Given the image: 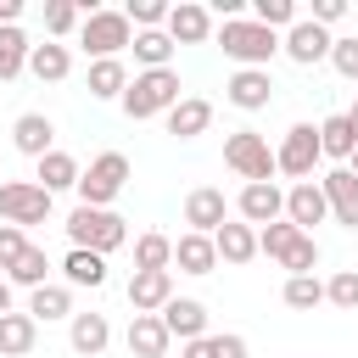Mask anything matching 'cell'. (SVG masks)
<instances>
[{
	"label": "cell",
	"instance_id": "1",
	"mask_svg": "<svg viewBox=\"0 0 358 358\" xmlns=\"http://www.w3.org/2000/svg\"><path fill=\"white\" fill-rule=\"evenodd\" d=\"M179 101H185L179 73H173V67H151V73H134V78H129V90H123L117 106H123L134 123H145V117H168Z\"/></svg>",
	"mask_w": 358,
	"mask_h": 358
},
{
	"label": "cell",
	"instance_id": "2",
	"mask_svg": "<svg viewBox=\"0 0 358 358\" xmlns=\"http://www.w3.org/2000/svg\"><path fill=\"white\" fill-rule=\"evenodd\" d=\"M67 241H73L78 252L112 257L117 246H129V218H117L112 207H73V213H67Z\"/></svg>",
	"mask_w": 358,
	"mask_h": 358
},
{
	"label": "cell",
	"instance_id": "3",
	"mask_svg": "<svg viewBox=\"0 0 358 358\" xmlns=\"http://www.w3.org/2000/svg\"><path fill=\"white\" fill-rule=\"evenodd\" d=\"M218 50H224L235 67H268L274 50H280V34H268V28L252 22V17H235V22L218 28Z\"/></svg>",
	"mask_w": 358,
	"mask_h": 358
},
{
	"label": "cell",
	"instance_id": "4",
	"mask_svg": "<svg viewBox=\"0 0 358 358\" xmlns=\"http://www.w3.org/2000/svg\"><path fill=\"white\" fill-rule=\"evenodd\" d=\"M123 185H129V157L123 151H101L84 173H78V207H112L117 196H123Z\"/></svg>",
	"mask_w": 358,
	"mask_h": 358
},
{
	"label": "cell",
	"instance_id": "5",
	"mask_svg": "<svg viewBox=\"0 0 358 358\" xmlns=\"http://www.w3.org/2000/svg\"><path fill=\"white\" fill-rule=\"evenodd\" d=\"M129 39H134V28H129V17H123V11H106V6H95V11L78 22V45H84L95 62H106V56H123V50H129Z\"/></svg>",
	"mask_w": 358,
	"mask_h": 358
},
{
	"label": "cell",
	"instance_id": "6",
	"mask_svg": "<svg viewBox=\"0 0 358 358\" xmlns=\"http://www.w3.org/2000/svg\"><path fill=\"white\" fill-rule=\"evenodd\" d=\"M313 168H319V123H291L285 140L274 145V173L302 185V179H313Z\"/></svg>",
	"mask_w": 358,
	"mask_h": 358
},
{
	"label": "cell",
	"instance_id": "7",
	"mask_svg": "<svg viewBox=\"0 0 358 358\" xmlns=\"http://www.w3.org/2000/svg\"><path fill=\"white\" fill-rule=\"evenodd\" d=\"M224 162L246 179V185H268L274 179V145L257 134V129H235L224 140Z\"/></svg>",
	"mask_w": 358,
	"mask_h": 358
},
{
	"label": "cell",
	"instance_id": "8",
	"mask_svg": "<svg viewBox=\"0 0 358 358\" xmlns=\"http://www.w3.org/2000/svg\"><path fill=\"white\" fill-rule=\"evenodd\" d=\"M50 201H56V196H45L34 179H6V185H0V224H17V229L45 224V218H50Z\"/></svg>",
	"mask_w": 358,
	"mask_h": 358
},
{
	"label": "cell",
	"instance_id": "9",
	"mask_svg": "<svg viewBox=\"0 0 358 358\" xmlns=\"http://www.w3.org/2000/svg\"><path fill=\"white\" fill-rule=\"evenodd\" d=\"M330 28H319V22H308V17H296L291 28H285V39H280V50L296 62V67H313V62H330Z\"/></svg>",
	"mask_w": 358,
	"mask_h": 358
},
{
	"label": "cell",
	"instance_id": "10",
	"mask_svg": "<svg viewBox=\"0 0 358 358\" xmlns=\"http://www.w3.org/2000/svg\"><path fill=\"white\" fill-rule=\"evenodd\" d=\"M235 213H241V224H252V229L280 224V218H285V190H280L274 179H268V185H241Z\"/></svg>",
	"mask_w": 358,
	"mask_h": 358
},
{
	"label": "cell",
	"instance_id": "11",
	"mask_svg": "<svg viewBox=\"0 0 358 358\" xmlns=\"http://www.w3.org/2000/svg\"><path fill=\"white\" fill-rule=\"evenodd\" d=\"M162 34H168L173 45H207V39H213V11H207L201 0H179V6H168Z\"/></svg>",
	"mask_w": 358,
	"mask_h": 358
},
{
	"label": "cell",
	"instance_id": "12",
	"mask_svg": "<svg viewBox=\"0 0 358 358\" xmlns=\"http://www.w3.org/2000/svg\"><path fill=\"white\" fill-rule=\"evenodd\" d=\"M224 101L241 106V112H263V106L274 101V78H268V67H235L229 84H224Z\"/></svg>",
	"mask_w": 358,
	"mask_h": 358
},
{
	"label": "cell",
	"instance_id": "13",
	"mask_svg": "<svg viewBox=\"0 0 358 358\" xmlns=\"http://www.w3.org/2000/svg\"><path fill=\"white\" fill-rule=\"evenodd\" d=\"M173 302V268H134L129 274V308L134 313H162Z\"/></svg>",
	"mask_w": 358,
	"mask_h": 358
},
{
	"label": "cell",
	"instance_id": "14",
	"mask_svg": "<svg viewBox=\"0 0 358 358\" xmlns=\"http://www.w3.org/2000/svg\"><path fill=\"white\" fill-rule=\"evenodd\" d=\"M319 190H324L330 218H336L341 229H358V179H352L347 168H330V173H319Z\"/></svg>",
	"mask_w": 358,
	"mask_h": 358
},
{
	"label": "cell",
	"instance_id": "15",
	"mask_svg": "<svg viewBox=\"0 0 358 358\" xmlns=\"http://www.w3.org/2000/svg\"><path fill=\"white\" fill-rule=\"evenodd\" d=\"M324 218H330V207H324L319 179H302V185L285 190V224H296L302 235H313V224H324Z\"/></svg>",
	"mask_w": 358,
	"mask_h": 358
},
{
	"label": "cell",
	"instance_id": "16",
	"mask_svg": "<svg viewBox=\"0 0 358 358\" xmlns=\"http://www.w3.org/2000/svg\"><path fill=\"white\" fill-rule=\"evenodd\" d=\"M224 218H229V201H224L218 185H196V190L185 196V224H190V235H213Z\"/></svg>",
	"mask_w": 358,
	"mask_h": 358
},
{
	"label": "cell",
	"instance_id": "17",
	"mask_svg": "<svg viewBox=\"0 0 358 358\" xmlns=\"http://www.w3.org/2000/svg\"><path fill=\"white\" fill-rule=\"evenodd\" d=\"M157 319H162V330H168V336H173L179 347H185V341H201V336H207V302H196V296H173V302H168V308H162Z\"/></svg>",
	"mask_w": 358,
	"mask_h": 358
},
{
	"label": "cell",
	"instance_id": "18",
	"mask_svg": "<svg viewBox=\"0 0 358 358\" xmlns=\"http://www.w3.org/2000/svg\"><path fill=\"white\" fill-rule=\"evenodd\" d=\"M213 252H218V263L241 268V263H252V257H257V229H252V224H241V218H224V224L213 229Z\"/></svg>",
	"mask_w": 358,
	"mask_h": 358
},
{
	"label": "cell",
	"instance_id": "19",
	"mask_svg": "<svg viewBox=\"0 0 358 358\" xmlns=\"http://www.w3.org/2000/svg\"><path fill=\"white\" fill-rule=\"evenodd\" d=\"M11 145L22 151V157H45V151H56V123L45 117V112H22L17 123H11Z\"/></svg>",
	"mask_w": 358,
	"mask_h": 358
},
{
	"label": "cell",
	"instance_id": "20",
	"mask_svg": "<svg viewBox=\"0 0 358 358\" xmlns=\"http://www.w3.org/2000/svg\"><path fill=\"white\" fill-rule=\"evenodd\" d=\"M123 341H129V352H134V358H168V347H173V336L162 330V319H157V313H134Z\"/></svg>",
	"mask_w": 358,
	"mask_h": 358
},
{
	"label": "cell",
	"instance_id": "21",
	"mask_svg": "<svg viewBox=\"0 0 358 358\" xmlns=\"http://www.w3.org/2000/svg\"><path fill=\"white\" fill-rule=\"evenodd\" d=\"M67 341H73V352L101 358V352H106V341H112L106 313H73V319H67Z\"/></svg>",
	"mask_w": 358,
	"mask_h": 358
},
{
	"label": "cell",
	"instance_id": "22",
	"mask_svg": "<svg viewBox=\"0 0 358 358\" xmlns=\"http://www.w3.org/2000/svg\"><path fill=\"white\" fill-rule=\"evenodd\" d=\"M207 123H213V101H207V95H185V101L168 112V134H173V140H196V134H207Z\"/></svg>",
	"mask_w": 358,
	"mask_h": 358
},
{
	"label": "cell",
	"instance_id": "23",
	"mask_svg": "<svg viewBox=\"0 0 358 358\" xmlns=\"http://www.w3.org/2000/svg\"><path fill=\"white\" fill-rule=\"evenodd\" d=\"M78 173H84V168H78L67 151H45V157L34 162V185H39L45 196H56V190H73V185H78Z\"/></svg>",
	"mask_w": 358,
	"mask_h": 358
},
{
	"label": "cell",
	"instance_id": "24",
	"mask_svg": "<svg viewBox=\"0 0 358 358\" xmlns=\"http://www.w3.org/2000/svg\"><path fill=\"white\" fill-rule=\"evenodd\" d=\"M62 285H78V291H101L106 285V257L101 252H67L62 257Z\"/></svg>",
	"mask_w": 358,
	"mask_h": 358
},
{
	"label": "cell",
	"instance_id": "25",
	"mask_svg": "<svg viewBox=\"0 0 358 358\" xmlns=\"http://www.w3.org/2000/svg\"><path fill=\"white\" fill-rule=\"evenodd\" d=\"M34 324H50V319H73V285H39V291H28V308H22Z\"/></svg>",
	"mask_w": 358,
	"mask_h": 358
},
{
	"label": "cell",
	"instance_id": "26",
	"mask_svg": "<svg viewBox=\"0 0 358 358\" xmlns=\"http://www.w3.org/2000/svg\"><path fill=\"white\" fill-rule=\"evenodd\" d=\"M28 73H34L39 84H62V78L73 73V50H67V45H56V39H45V45H34V50H28Z\"/></svg>",
	"mask_w": 358,
	"mask_h": 358
},
{
	"label": "cell",
	"instance_id": "27",
	"mask_svg": "<svg viewBox=\"0 0 358 358\" xmlns=\"http://www.w3.org/2000/svg\"><path fill=\"white\" fill-rule=\"evenodd\" d=\"M173 263H179V274H213L218 268V252H213V235H179L173 241Z\"/></svg>",
	"mask_w": 358,
	"mask_h": 358
},
{
	"label": "cell",
	"instance_id": "28",
	"mask_svg": "<svg viewBox=\"0 0 358 358\" xmlns=\"http://www.w3.org/2000/svg\"><path fill=\"white\" fill-rule=\"evenodd\" d=\"M34 347H39V324L11 308V313L0 319V358H28Z\"/></svg>",
	"mask_w": 358,
	"mask_h": 358
},
{
	"label": "cell",
	"instance_id": "29",
	"mask_svg": "<svg viewBox=\"0 0 358 358\" xmlns=\"http://www.w3.org/2000/svg\"><path fill=\"white\" fill-rule=\"evenodd\" d=\"M123 90H129V67H123V56L90 62V95H95V101H123Z\"/></svg>",
	"mask_w": 358,
	"mask_h": 358
},
{
	"label": "cell",
	"instance_id": "30",
	"mask_svg": "<svg viewBox=\"0 0 358 358\" xmlns=\"http://www.w3.org/2000/svg\"><path fill=\"white\" fill-rule=\"evenodd\" d=\"M358 151V134H352V123L341 117V112H330L324 123H319V157H336L341 168H347V157Z\"/></svg>",
	"mask_w": 358,
	"mask_h": 358
},
{
	"label": "cell",
	"instance_id": "31",
	"mask_svg": "<svg viewBox=\"0 0 358 358\" xmlns=\"http://www.w3.org/2000/svg\"><path fill=\"white\" fill-rule=\"evenodd\" d=\"M50 257H45V246H28L11 268H6V285H22V291H39V285H50Z\"/></svg>",
	"mask_w": 358,
	"mask_h": 358
},
{
	"label": "cell",
	"instance_id": "32",
	"mask_svg": "<svg viewBox=\"0 0 358 358\" xmlns=\"http://www.w3.org/2000/svg\"><path fill=\"white\" fill-rule=\"evenodd\" d=\"M129 50H134V62H140V73H151V67H168L179 45H173V39L162 34V28H145V34H134V39H129Z\"/></svg>",
	"mask_w": 358,
	"mask_h": 358
},
{
	"label": "cell",
	"instance_id": "33",
	"mask_svg": "<svg viewBox=\"0 0 358 358\" xmlns=\"http://www.w3.org/2000/svg\"><path fill=\"white\" fill-rule=\"evenodd\" d=\"M28 34L22 28H0V84H11L17 73H28Z\"/></svg>",
	"mask_w": 358,
	"mask_h": 358
},
{
	"label": "cell",
	"instance_id": "34",
	"mask_svg": "<svg viewBox=\"0 0 358 358\" xmlns=\"http://www.w3.org/2000/svg\"><path fill=\"white\" fill-rule=\"evenodd\" d=\"M134 268H173V241L162 229L134 235Z\"/></svg>",
	"mask_w": 358,
	"mask_h": 358
},
{
	"label": "cell",
	"instance_id": "35",
	"mask_svg": "<svg viewBox=\"0 0 358 358\" xmlns=\"http://www.w3.org/2000/svg\"><path fill=\"white\" fill-rule=\"evenodd\" d=\"M285 308H296V313H313L319 302H324V280L319 274H285Z\"/></svg>",
	"mask_w": 358,
	"mask_h": 358
},
{
	"label": "cell",
	"instance_id": "36",
	"mask_svg": "<svg viewBox=\"0 0 358 358\" xmlns=\"http://www.w3.org/2000/svg\"><path fill=\"white\" fill-rule=\"evenodd\" d=\"M324 302L341 308V313H358V268H336L324 280Z\"/></svg>",
	"mask_w": 358,
	"mask_h": 358
},
{
	"label": "cell",
	"instance_id": "37",
	"mask_svg": "<svg viewBox=\"0 0 358 358\" xmlns=\"http://www.w3.org/2000/svg\"><path fill=\"white\" fill-rule=\"evenodd\" d=\"M302 11H296V0H252V22H263L268 34L274 28H291Z\"/></svg>",
	"mask_w": 358,
	"mask_h": 358
},
{
	"label": "cell",
	"instance_id": "38",
	"mask_svg": "<svg viewBox=\"0 0 358 358\" xmlns=\"http://www.w3.org/2000/svg\"><path fill=\"white\" fill-rule=\"evenodd\" d=\"M78 22H84V11H78L73 0H45V34H50V39H67Z\"/></svg>",
	"mask_w": 358,
	"mask_h": 358
},
{
	"label": "cell",
	"instance_id": "39",
	"mask_svg": "<svg viewBox=\"0 0 358 358\" xmlns=\"http://www.w3.org/2000/svg\"><path fill=\"white\" fill-rule=\"evenodd\" d=\"M296 235H302V229H296V224H285V218H280V224H263V229H257V252L280 263V257L291 252V241H296Z\"/></svg>",
	"mask_w": 358,
	"mask_h": 358
},
{
	"label": "cell",
	"instance_id": "40",
	"mask_svg": "<svg viewBox=\"0 0 358 358\" xmlns=\"http://www.w3.org/2000/svg\"><path fill=\"white\" fill-rule=\"evenodd\" d=\"M123 17H129V28H134V34L162 28V22H168V0H129V6H123Z\"/></svg>",
	"mask_w": 358,
	"mask_h": 358
},
{
	"label": "cell",
	"instance_id": "41",
	"mask_svg": "<svg viewBox=\"0 0 358 358\" xmlns=\"http://www.w3.org/2000/svg\"><path fill=\"white\" fill-rule=\"evenodd\" d=\"M280 268H285V274H313V268H319V241H313V235H296L291 252L280 257Z\"/></svg>",
	"mask_w": 358,
	"mask_h": 358
},
{
	"label": "cell",
	"instance_id": "42",
	"mask_svg": "<svg viewBox=\"0 0 358 358\" xmlns=\"http://www.w3.org/2000/svg\"><path fill=\"white\" fill-rule=\"evenodd\" d=\"M330 67H336L347 84H358V34H347V39H330Z\"/></svg>",
	"mask_w": 358,
	"mask_h": 358
},
{
	"label": "cell",
	"instance_id": "43",
	"mask_svg": "<svg viewBox=\"0 0 358 358\" xmlns=\"http://www.w3.org/2000/svg\"><path fill=\"white\" fill-rule=\"evenodd\" d=\"M28 246H34V241H28L17 224H0V274H6V268H11V263L28 252Z\"/></svg>",
	"mask_w": 358,
	"mask_h": 358
},
{
	"label": "cell",
	"instance_id": "44",
	"mask_svg": "<svg viewBox=\"0 0 358 358\" xmlns=\"http://www.w3.org/2000/svg\"><path fill=\"white\" fill-rule=\"evenodd\" d=\"M341 17H347V0H313V17H308V22L330 28V22H341Z\"/></svg>",
	"mask_w": 358,
	"mask_h": 358
},
{
	"label": "cell",
	"instance_id": "45",
	"mask_svg": "<svg viewBox=\"0 0 358 358\" xmlns=\"http://www.w3.org/2000/svg\"><path fill=\"white\" fill-rule=\"evenodd\" d=\"M213 341H218V358H252L246 336H235V330H224V336H213Z\"/></svg>",
	"mask_w": 358,
	"mask_h": 358
},
{
	"label": "cell",
	"instance_id": "46",
	"mask_svg": "<svg viewBox=\"0 0 358 358\" xmlns=\"http://www.w3.org/2000/svg\"><path fill=\"white\" fill-rule=\"evenodd\" d=\"M179 358H218V341H213V336H201V341H185V347H179Z\"/></svg>",
	"mask_w": 358,
	"mask_h": 358
},
{
	"label": "cell",
	"instance_id": "47",
	"mask_svg": "<svg viewBox=\"0 0 358 358\" xmlns=\"http://www.w3.org/2000/svg\"><path fill=\"white\" fill-rule=\"evenodd\" d=\"M11 313V285H6V274H0V319Z\"/></svg>",
	"mask_w": 358,
	"mask_h": 358
},
{
	"label": "cell",
	"instance_id": "48",
	"mask_svg": "<svg viewBox=\"0 0 358 358\" xmlns=\"http://www.w3.org/2000/svg\"><path fill=\"white\" fill-rule=\"evenodd\" d=\"M341 117H347V123H352V134H358V95H352V106H347Z\"/></svg>",
	"mask_w": 358,
	"mask_h": 358
},
{
	"label": "cell",
	"instance_id": "49",
	"mask_svg": "<svg viewBox=\"0 0 358 358\" xmlns=\"http://www.w3.org/2000/svg\"><path fill=\"white\" fill-rule=\"evenodd\" d=\"M347 173H352V179H358V151H352V157H347Z\"/></svg>",
	"mask_w": 358,
	"mask_h": 358
}]
</instances>
